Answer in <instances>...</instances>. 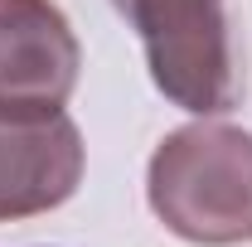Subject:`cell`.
<instances>
[{"label": "cell", "instance_id": "cell-1", "mask_svg": "<svg viewBox=\"0 0 252 247\" xmlns=\"http://www.w3.org/2000/svg\"><path fill=\"white\" fill-rule=\"evenodd\" d=\"M146 199L185 243H252V131L223 122L170 131L151 155Z\"/></svg>", "mask_w": 252, "mask_h": 247}, {"label": "cell", "instance_id": "cell-2", "mask_svg": "<svg viewBox=\"0 0 252 247\" xmlns=\"http://www.w3.org/2000/svg\"><path fill=\"white\" fill-rule=\"evenodd\" d=\"M151 63V83L194 117L243 102V68L223 0H112Z\"/></svg>", "mask_w": 252, "mask_h": 247}, {"label": "cell", "instance_id": "cell-3", "mask_svg": "<svg viewBox=\"0 0 252 247\" xmlns=\"http://www.w3.org/2000/svg\"><path fill=\"white\" fill-rule=\"evenodd\" d=\"M78 68V34L54 0H0V112H63Z\"/></svg>", "mask_w": 252, "mask_h": 247}, {"label": "cell", "instance_id": "cell-4", "mask_svg": "<svg viewBox=\"0 0 252 247\" xmlns=\"http://www.w3.org/2000/svg\"><path fill=\"white\" fill-rule=\"evenodd\" d=\"M83 180V136L63 112H0V223L68 204Z\"/></svg>", "mask_w": 252, "mask_h": 247}]
</instances>
